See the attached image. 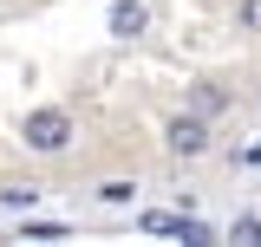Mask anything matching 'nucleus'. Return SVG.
I'll list each match as a JSON object with an SVG mask.
<instances>
[{
  "instance_id": "obj_7",
  "label": "nucleus",
  "mask_w": 261,
  "mask_h": 247,
  "mask_svg": "<svg viewBox=\"0 0 261 247\" xmlns=\"http://www.w3.org/2000/svg\"><path fill=\"white\" fill-rule=\"evenodd\" d=\"M235 26H242V33H261V0H235Z\"/></svg>"
},
{
  "instance_id": "obj_4",
  "label": "nucleus",
  "mask_w": 261,
  "mask_h": 247,
  "mask_svg": "<svg viewBox=\"0 0 261 247\" xmlns=\"http://www.w3.org/2000/svg\"><path fill=\"white\" fill-rule=\"evenodd\" d=\"M190 111H196V117H222V111H228V91L202 78V85H190Z\"/></svg>"
},
{
  "instance_id": "obj_5",
  "label": "nucleus",
  "mask_w": 261,
  "mask_h": 247,
  "mask_svg": "<svg viewBox=\"0 0 261 247\" xmlns=\"http://www.w3.org/2000/svg\"><path fill=\"white\" fill-rule=\"evenodd\" d=\"M98 195H105L111 208H124L130 195H137V182H124V176H111V182H98Z\"/></svg>"
},
{
  "instance_id": "obj_1",
  "label": "nucleus",
  "mask_w": 261,
  "mask_h": 247,
  "mask_svg": "<svg viewBox=\"0 0 261 247\" xmlns=\"http://www.w3.org/2000/svg\"><path fill=\"white\" fill-rule=\"evenodd\" d=\"M72 137H79V123H72V111H59V104H39V111H27V123H20V143L39 150V156H59Z\"/></svg>"
},
{
  "instance_id": "obj_8",
  "label": "nucleus",
  "mask_w": 261,
  "mask_h": 247,
  "mask_svg": "<svg viewBox=\"0 0 261 247\" xmlns=\"http://www.w3.org/2000/svg\"><path fill=\"white\" fill-rule=\"evenodd\" d=\"M27 241H65L59 221H27Z\"/></svg>"
},
{
  "instance_id": "obj_9",
  "label": "nucleus",
  "mask_w": 261,
  "mask_h": 247,
  "mask_svg": "<svg viewBox=\"0 0 261 247\" xmlns=\"http://www.w3.org/2000/svg\"><path fill=\"white\" fill-rule=\"evenodd\" d=\"M228 241H261V221H255V215H242L235 228H228Z\"/></svg>"
},
{
  "instance_id": "obj_10",
  "label": "nucleus",
  "mask_w": 261,
  "mask_h": 247,
  "mask_svg": "<svg viewBox=\"0 0 261 247\" xmlns=\"http://www.w3.org/2000/svg\"><path fill=\"white\" fill-rule=\"evenodd\" d=\"M176 221L183 215H144V228H150V234H176Z\"/></svg>"
},
{
  "instance_id": "obj_6",
  "label": "nucleus",
  "mask_w": 261,
  "mask_h": 247,
  "mask_svg": "<svg viewBox=\"0 0 261 247\" xmlns=\"http://www.w3.org/2000/svg\"><path fill=\"white\" fill-rule=\"evenodd\" d=\"M0 202H7V208H33L39 189H33V182H13V189H0Z\"/></svg>"
},
{
  "instance_id": "obj_3",
  "label": "nucleus",
  "mask_w": 261,
  "mask_h": 247,
  "mask_svg": "<svg viewBox=\"0 0 261 247\" xmlns=\"http://www.w3.org/2000/svg\"><path fill=\"white\" fill-rule=\"evenodd\" d=\"M144 26H150V7H144V0H118V7H111V33H118V39H137Z\"/></svg>"
},
{
  "instance_id": "obj_2",
  "label": "nucleus",
  "mask_w": 261,
  "mask_h": 247,
  "mask_svg": "<svg viewBox=\"0 0 261 247\" xmlns=\"http://www.w3.org/2000/svg\"><path fill=\"white\" fill-rule=\"evenodd\" d=\"M163 143L176 156H202L209 150V117H196V111H176V117L163 123Z\"/></svg>"
}]
</instances>
